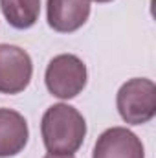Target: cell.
I'll return each mask as SVG.
<instances>
[{
	"mask_svg": "<svg viewBox=\"0 0 156 158\" xmlns=\"http://www.w3.org/2000/svg\"><path fill=\"white\" fill-rule=\"evenodd\" d=\"M44 158H74V156H70V155H46Z\"/></svg>",
	"mask_w": 156,
	"mask_h": 158,
	"instance_id": "9",
	"label": "cell"
},
{
	"mask_svg": "<svg viewBox=\"0 0 156 158\" xmlns=\"http://www.w3.org/2000/svg\"><path fill=\"white\" fill-rule=\"evenodd\" d=\"M2 15L15 30L31 28L40 15V0H0Z\"/></svg>",
	"mask_w": 156,
	"mask_h": 158,
	"instance_id": "8",
	"label": "cell"
},
{
	"mask_svg": "<svg viewBox=\"0 0 156 158\" xmlns=\"http://www.w3.org/2000/svg\"><path fill=\"white\" fill-rule=\"evenodd\" d=\"M94 2H97V4H107V2H112V0H94Z\"/></svg>",
	"mask_w": 156,
	"mask_h": 158,
	"instance_id": "10",
	"label": "cell"
},
{
	"mask_svg": "<svg viewBox=\"0 0 156 158\" xmlns=\"http://www.w3.org/2000/svg\"><path fill=\"white\" fill-rule=\"evenodd\" d=\"M117 112L129 125H143L156 114V86L147 77H134L123 83L116 96Z\"/></svg>",
	"mask_w": 156,
	"mask_h": 158,
	"instance_id": "2",
	"label": "cell"
},
{
	"mask_svg": "<svg viewBox=\"0 0 156 158\" xmlns=\"http://www.w3.org/2000/svg\"><path fill=\"white\" fill-rule=\"evenodd\" d=\"M33 76V63L26 50L15 44H0V94H20Z\"/></svg>",
	"mask_w": 156,
	"mask_h": 158,
	"instance_id": "4",
	"label": "cell"
},
{
	"mask_svg": "<svg viewBox=\"0 0 156 158\" xmlns=\"http://www.w3.org/2000/svg\"><path fill=\"white\" fill-rule=\"evenodd\" d=\"M46 17L53 31H77L90 17V0H46Z\"/></svg>",
	"mask_w": 156,
	"mask_h": 158,
	"instance_id": "6",
	"label": "cell"
},
{
	"mask_svg": "<svg viewBox=\"0 0 156 158\" xmlns=\"http://www.w3.org/2000/svg\"><path fill=\"white\" fill-rule=\"evenodd\" d=\"M30 138L26 118L13 109H0V158L17 156Z\"/></svg>",
	"mask_w": 156,
	"mask_h": 158,
	"instance_id": "7",
	"label": "cell"
},
{
	"mask_svg": "<svg viewBox=\"0 0 156 158\" xmlns=\"http://www.w3.org/2000/svg\"><path fill=\"white\" fill-rule=\"evenodd\" d=\"M86 64L74 53L55 55L48 63L44 74L48 92L59 99H72L79 96L86 86Z\"/></svg>",
	"mask_w": 156,
	"mask_h": 158,
	"instance_id": "3",
	"label": "cell"
},
{
	"mask_svg": "<svg viewBox=\"0 0 156 158\" xmlns=\"http://www.w3.org/2000/svg\"><path fill=\"white\" fill-rule=\"evenodd\" d=\"M92 158H145V149L127 127H110L96 140Z\"/></svg>",
	"mask_w": 156,
	"mask_h": 158,
	"instance_id": "5",
	"label": "cell"
},
{
	"mask_svg": "<svg viewBox=\"0 0 156 158\" xmlns=\"http://www.w3.org/2000/svg\"><path fill=\"white\" fill-rule=\"evenodd\" d=\"M40 134L50 155L77 153L86 136V121L76 107L68 103L51 105L40 121Z\"/></svg>",
	"mask_w": 156,
	"mask_h": 158,
	"instance_id": "1",
	"label": "cell"
}]
</instances>
